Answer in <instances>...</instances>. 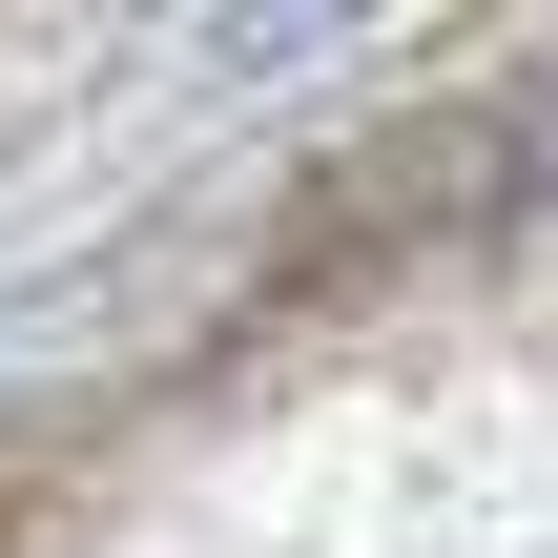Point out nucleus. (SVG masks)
I'll use <instances>...</instances> for the list:
<instances>
[{"instance_id":"nucleus-1","label":"nucleus","mask_w":558,"mask_h":558,"mask_svg":"<svg viewBox=\"0 0 558 558\" xmlns=\"http://www.w3.org/2000/svg\"><path fill=\"white\" fill-rule=\"evenodd\" d=\"M476 207H518V166H497V104H435V124H393V145H352V166H331V207H311V269H352V248H435V228H476Z\"/></svg>"},{"instance_id":"nucleus-2","label":"nucleus","mask_w":558,"mask_h":558,"mask_svg":"<svg viewBox=\"0 0 558 558\" xmlns=\"http://www.w3.org/2000/svg\"><path fill=\"white\" fill-rule=\"evenodd\" d=\"M497 166H518V207H558V62L518 83V104H497Z\"/></svg>"}]
</instances>
